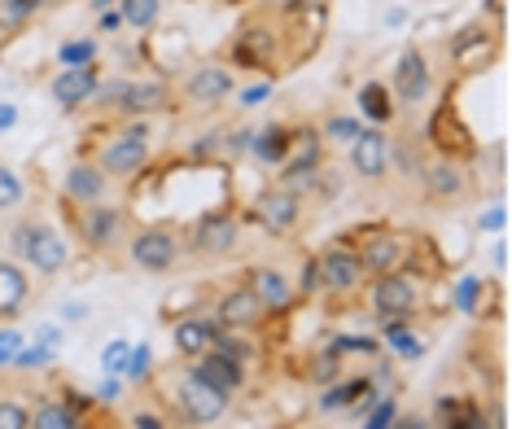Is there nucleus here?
<instances>
[{
  "label": "nucleus",
  "instance_id": "obj_1",
  "mask_svg": "<svg viewBox=\"0 0 512 429\" xmlns=\"http://www.w3.org/2000/svg\"><path fill=\"white\" fill-rule=\"evenodd\" d=\"M9 250H14L18 259H27L40 276H57L71 263L66 237L57 233L53 224H44V219H18L14 233H9Z\"/></svg>",
  "mask_w": 512,
  "mask_h": 429
},
{
  "label": "nucleus",
  "instance_id": "obj_2",
  "mask_svg": "<svg viewBox=\"0 0 512 429\" xmlns=\"http://www.w3.org/2000/svg\"><path fill=\"white\" fill-rule=\"evenodd\" d=\"M425 303V285L416 272H386V276H372L368 289V307L372 316H416Z\"/></svg>",
  "mask_w": 512,
  "mask_h": 429
},
{
  "label": "nucleus",
  "instance_id": "obj_3",
  "mask_svg": "<svg viewBox=\"0 0 512 429\" xmlns=\"http://www.w3.org/2000/svg\"><path fill=\"white\" fill-rule=\"evenodd\" d=\"M184 259V246L171 228H141V233L127 237V263L141 268L149 276H167L176 272Z\"/></svg>",
  "mask_w": 512,
  "mask_h": 429
},
{
  "label": "nucleus",
  "instance_id": "obj_4",
  "mask_svg": "<svg viewBox=\"0 0 512 429\" xmlns=\"http://www.w3.org/2000/svg\"><path fill=\"white\" fill-rule=\"evenodd\" d=\"M149 136H145V127H132L127 123L119 136H110L106 145H101V154L92 158L106 176H119V180H132V176H141V171L149 167Z\"/></svg>",
  "mask_w": 512,
  "mask_h": 429
},
{
  "label": "nucleus",
  "instance_id": "obj_5",
  "mask_svg": "<svg viewBox=\"0 0 512 429\" xmlns=\"http://www.w3.org/2000/svg\"><path fill=\"white\" fill-rule=\"evenodd\" d=\"M171 399H176V408L189 425H215V421H224V412H228L224 394L211 390L206 381H197L189 373V364H184L176 373V381H171Z\"/></svg>",
  "mask_w": 512,
  "mask_h": 429
},
{
  "label": "nucleus",
  "instance_id": "obj_6",
  "mask_svg": "<svg viewBox=\"0 0 512 429\" xmlns=\"http://www.w3.org/2000/svg\"><path fill=\"white\" fill-rule=\"evenodd\" d=\"M281 31L272 27L267 18H250L246 27L232 36V49H228V57L237 66H246V71H272L276 66V57H281Z\"/></svg>",
  "mask_w": 512,
  "mask_h": 429
},
{
  "label": "nucleus",
  "instance_id": "obj_7",
  "mask_svg": "<svg viewBox=\"0 0 512 429\" xmlns=\"http://www.w3.org/2000/svg\"><path fill=\"white\" fill-rule=\"evenodd\" d=\"M316 268H320V289H329L337 298H351L364 289V263H359L355 246H346V241H337V246L320 250L316 254Z\"/></svg>",
  "mask_w": 512,
  "mask_h": 429
},
{
  "label": "nucleus",
  "instance_id": "obj_8",
  "mask_svg": "<svg viewBox=\"0 0 512 429\" xmlns=\"http://www.w3.org/2000/svg\"><path fill=\"white\" fill-rule=\"evenodd\" d=\"M421 184H425V197L434 206H464L473 197V176L456 158H434L421 171Z\"/></svg>",
  "mask_w": 512,
  "mask_h": 429
},
{
  "label": "nucleus",
  "instance_id": "obj_9",
  "mask_svg": "<svg viewBox=\"0 0 512 429\" xmlns=\"http://www.w3.org/2000/svg\"><path fill=\"white\" fill-rule=\"evenodd\" d=\"M237 246H241V224L232 215H224V211L202 215L193 224V233H189V254L193 259H228V254H237Z\"/></svg>",
  "mask_w": 512,
  "mask_h": 429
},
{
  "label": "nucleus",
  "instance_id": "obj_10",
  "mask_svg": "<svg viewBox=\"0 0 512 429\" xmlns=\"http://www.w3.org/2000/svg\"><path fill=\"white\" fill-rule=\"evenodd\" d=\"M232 88H237V75L224 62H202L180 75V101L189 106H219L232 97Z\"/></svg>",
  "mask_w": 512,
  "mask_h": 429
},
{
  "label": "nucleus",
  "instance_id": "obj_11",
  "mask_svg": "<svg viewBox=\"0 0 512 429\" xmlns=\"http://www.w3.org/2000/svg\"><path fill=\"white\" fill-rule=\"evenodd\" d=\"M75 224H79V237H84L88 250H114L127 233V211L114 202H92L75 215Z\"/></svg>",
  "mask_w": 512,
  "mask_h": 429
},
{
  "label": "nucleus",
  "instance_id": "obj_12",
  "mask_svg": "<svg viewBox=\"0 0 512 429\" xmlns=\"http://www.w3.org/2000/svg\"><path fill=\"white\" fill-rule=\"evenodd\" d=\"M499 53V31L486 27V22H469L464 31H456L447 44V57L456 62V71H482V66H491Z\"/></svg>",
  "mask_w": 512,
  "mask_h": 429
},
{
  "label": "nucleus",
  "instance_id": "obj_13",
  "mask_svg": "<svg viewBox=\"0 0 512 429\" xmlns=\"http://www.w3.org/2000/svg\"><path fill=\"white\" fill-rule=\"evenodd\" d=\"M254 219H259L272 237H289L302 224V197L281 189V184H272V189H263L254 197Z\"/></svg>",
  "mask_w": 512,
  "mask_h": 429
},
{
  "label": "nucleus",
  "instance_id": "obj_14",
  "mask_svg": "<svg viewBox=\"0 0 512 429\" xmlns=\"http://www.w3.org/2000/svg\"><path fill=\"white\" fill-rule=\"evenodd\" d=\"M434 88V75H429V62L416 44H407L394 62V79H390V97H399L403 106H421Z\"/></svg>",
  "mask_w": 512,
  "mask_h": 429
},
{
  "label": "nucleus",
  "instance_id": "obj_15",
  "mask_svg": "<svg viewBox=\"0 0 512 429\" xmlns=\"http://www.w3.org/2000/svg\"><path fill=\"white\" fill-rule=\"evenodd\" d=\"M263 320H267V311H263L259 298L250 294V285H232V289L219 294V303H215V324H219V329L254 333Z\"/></svg>",
  "mask_w": 512,
  "mask_h": 429
},
{
  "label": "nucleus",
  "instance_id": "obj_16",
  "mask_svg": "<svg viewBox=\"0 0 512 429\" xmlns=\"http://www.w3.org/2000/svg\"><path fill=\"white\" fill-rule=\"evenodd\" d=\"M425 141L438 149V158H456V162H464V158H473V154H477L473 132L460 123V114L451 110V106H442V110L434 114V123H429V136H425Z\"/></svg>",
  "mask_w": 512,
  "mask_h": 429
},
{
  "label": "nucleus",
  "instance_id": "obj_17",
  "mask_svg": "<svg viewBox=\"0 0 512 429\" xmlns=\"http://www.w3.org/2000/svg\"><path fill=\"white\" fill-rule=\"evenodd\" d=\"M184 364H189V373L197 381H206V386L219 390L224 399H232L237 390H246V368H241L237 359L219 355V351H206V355H197V359H184Z\"/></svg>",
  "mask_w": 512,
  "mask_h": 429
},
{
  "label": "nucleus",
  "instance_id": "obj_18",
  "mask_svg": "<svg viewBox=\"0 0 512 429\" xmlns=\"http://www.w3.org/2000/svg\"><path fill=\"white\" fill-rule=\"evenodd\" d=\"M355 254H359V263H364V276H386V272H399L403 268L407 241L394 237V233H368L355 246Z\"/></svg>",
  "mask_w": 512,
  "mask_h": 429
},
{
  "label": "nucleus",
  "instance_id": "obj_19",
  "mask_svg": "<svg viewBox=\"0 0 512 429\" xmlns=\"http://www.w3.org/2000/svg\"><path fill=\"white\" fill-rule=\"evenodd\" d=\"M351 167L364 180H386L390 171V136L386 127H364L351 145Z\"/></svg>",
  "mask_w": 512,
  "mask_h": 429
},
{
  "label": "nucleus",
  "instance_id": "obj_20",
  "mask_svg": "<svg viewBox=\"0 0 512 429\" xmlns=\"http://www.w3.org/2000/svg\"><path fill=\"white\" fill-rule=\"evenodd\" d=\"M97 88H101V71H97V66H75V71H57V75H53V84H49L53 101H57L62 110H79L84 101L97 97Z\"/></svg>",
  "mask_w": 512,
  "mask_h": 429
},
{
  "label": "nucleus",
  "instance_id": "obj_21",
  "mask_svg": "<svg viewBox=\"0 0 512 429\" xmlns=\"http://www.w3.org/2000/svg\"><path fill=\"white\" fill-rule=\"evenodd\" d=\"M62 193L79 206H92V202H106L110 197V176L97 167V162H71L62 176Z\"/></svg>",
  "mask_w": 512,
  "mask_h": 429
},
{
  "label": "nucleus",
  "instance_id": "obj_22",
  "mask_svg": "<svg viewBox=\"0 0 512 429\" xmlns=\"http://www.w3.org/2000/svg\"><path fill=\"white\" fill-rule=\"evenodd\" d=\"M246 285H250V294L263 303V311H285L298 298L294 294V281H289L281 268H254Z\"/></svg>",
  "mask_w": 512,
  "mask_h": 429
},
{
  "label": "nucleus",
  "instance_id": "obj_23",
  "mask_svg": "<svg viewBox=\"0 0 512 429\" xmlns=\"http://www.w3.org/2000/svg\"><path fill=\"white\" fill-rule=\"evenodd\" d=\"M215 333H219L215 316H184V320H176L171 338H176V351L184 359H197V355L215 351Z\"/></svg>",
  "mask_w": 512,
  "mask_h": 429
},
{
  "label": "nucleus",
  "instance_id": "obj_24",
  "mask_svg": "<svg viewBox=\"0 0 512 429\" xmlns=\"http://www.w3.org/2000/svg\"><path fill=\"white\" fill-rule=\"evenodd\" d=\"M294 141H298V132H289L285 123H272V127H263V132H254L250 154L259 158L263 167H285V158L294 154Z\"/></svg>",
  "mask_w": 512,
  "mask_h": 429
},
{
  "label": "nucleus",
  "instance_id": "obj_25",
  "mask_svg": "<svg viewBox=\"0 0 512 429\" xmlns=\"http://www.w3.org/2000/svg\"><path fill=\"white\" fill-rule=\"evenodd\" d=\"M27 298H31V281H27V272H22L18 263L0 259V320L18 316V311L27 307Z\"/></svg>",
  "mask_w": 512,
  "mask_h": 429
},
{
  "label": "nucleus",
  "instance_id": "obj_26",
  "mask_svg": "<svg viewBox=\"0 0 512 429\" xmlns=\"http://www.w3.org/2000/svg\"><path fill=\"white\" fill-rule=\"evenodd\" d=\"M359 114H364V119H368L372 127H386V123H394V114H399V110H394L390 88H386V84H377V79L359 88Z\"/></svg>",
  "mask_w": 512,
  "mask_h": 429
},
{
  "label": "nucleus",
  "instance_id": "obj_27",
  "mask_svg": "<svg viewBox=\"0 0 512 429\" xmlns=\"http://www.w3.org/2000/svg\"><path fill=\"white\" fill-rule=\"evenodd\" d=\"M372 390V377H351V381H333L329 386V394H320V408L324 412H337V408H355L359 399Z\"/></svg>",
  "mask_w": 512,
  "mask_h": 429
},
{
  "label": "nucleus",
  "instance_id": "obj_28",
  "mask_svg": "<svg viewBox=\"0 0 512 429\" xmlns=\"http://www.w3.org/2000/svg\"><path fill=\"white\" fill-rule=\"evenodd\" d=\"M31 429H79V416L66 399H44L36 412H31Z\"/></svg>",
  "mask_w": 512,
  "mask_h": 429
},
{
  "label": "nucleus",
  "instance_id": "obj_29",
  "mask_svg": "<svg viewBox=\"0 0 512 429\" xmlns=\"http://www.w3.org/2000/svg\"><path fill=\"white\" fill-rule=\"evenodd\" d=\"M119 18L132 31H149L162 18V0H119Z\"/></svg>",
  "mask_w": 512,
  "mask_h": 429
},
{
  "label": "nucleus",
  "instance_id": "obj_30",
  "mask_svg": "<svg viewBox=\"0 0 512 429\" xmlns=\"http://www.w3.org/2000/svg\"><path fill=\"white\" fill-rule=\"evenodd\" d=\"M97 53H101L97 36H79L57 49V62H62V71H75V66H97Z\"/></svg>",
  "mask_w": 512,
  "mask_h": 429
},
{
  "label": "nucleus",
  "instance_id": "obj_31",
  "mask_svg": "<svg viewBox=\"0 0 512 429\" xmlns=\"http://www.w3.org/2000/svg\"><path fill=\"white\" fill-rule=\"evenodd\" d=\"M421 145H425V141H412V136H403V141H390V167L399 162L403 176H416V180H421V171L429 167V162L421 158Z\"/></svg>",
  "mask_w": 512,
  "mask_h": 429
},
{
  "label": "nucleus",
  "instance_id": "obj_32",
  "mask_svg": "<svg viewBox=\"0 0 512 429\" xmlns=\"http://www.w3.org/2000/svg\"><path fill=\"white\" fill-rule=\"evenodd\" d=\"M316 132H320L324 145H355V136L364 132V123L351 119V114H333V119H324Z\"/></svg>",
  "mask_w": 512,
  "mask_h": 429
},
{
  "label": "nucleus",
  "instance_id": "obj_33",
  "mask_svg": "<svg viewBox=\"0 0 512 429\" xmlns=\"http://www.w3.org/2000/svg\"><path fill=\"white\" fill-rule=\"evenodd\" d=\"M215 351H219V355H228V359H237V364H241V368H246V364H250V359H254V355H259V346H254V342L246 338V333H232V329H219V333H215Z\"/></svg>",
  "mask_w": 512,
  "mask_h": 429
},
{
  "label": "nucleus",
  "instance_id": "obj_34",
  "mask_svg": "<svg viewBox=\"0 0 512 429\" xmlns=\"http://www.w3.org/2000/svg\"><path fill=\"white\" fill-rule=\"evenodd\" d=\"M22 197H27V184H22V176L14 167H5V162H0V211H14V206H22Z\"/></svg>",
  "mask_w": 512,
  "mask_h": 429
},
{
  "label": "nucleus",
  "instance_id": "obj_35",
  "mask_svg": "<svg viewBox=\"0 0 512 429\" xmlns=\"http://www.w3.org/2000/svg\"><path fill=\"white\" fill-rule=\"evenodd\" d=\"M0 429H31L27 403H18V399H9V394H0Z\"/></svg>",
  "mask_w": 512,
  "mask_h": 429
},
{
  "label": "nucleus",
  "instance_id": "obj_36",
  "mask_svg": "<svg viewBox=\"0 0 512 429\" xmlns=\"http://www.w3.org/2000/svg\"><path fill=\"white\" fill-rule=\"evenodd\" d=\"M329 351L346 359V355H381V346L372 342V338H351V333H346V338H333L329 342Z\"/></svg>",
  "mask_w": 512,
  "mask_h": 429
},
{
  "label": "nucleus",
  "instance_id": "obj_37",
  "mask_svg": "<svg viewBox=\"0 0 512 429\" xmlns=\"http://www.w3.org/2000/svg\"><path fill=\"white\" fill-rule=\"evenodd\" d=\"M337 373H342V355H333L329 346H324V351L316 355V364L307 368V377H311V381H333Z\"/></svg>",
  "mask_w": 512,
  "mask_h": 429
},
{
  "label": "nucleus",
  "instance_id": "obj_38",
  "mask_svg": "<svg viewBox=\"0 0 512 429\" xmlns=\"http://www.w3.org/2000/svg\"><path fill=\"white\" fill-rule=\"evenodd\" d=\"M294 294L298 298H316L320 294V268H316V259L302 263V272H298V281H294Z\"/></svg>",
  "mask_w": 512,
  "mask_h": 429
},
{
  "label": "nucleus",
  "instance_id": "obj_39",
  "mask_svg": "<svg viewBox=\"0 0 512 429\" xmlns=\"http://www.w3.org/2000/svg\"><path fill=\"white\" fill-rule=\"evenodd\" d=\"M386 342L399 351V359H421L425 355V346H421V338H412L407 329H399V333H386Z\"/></svg>",
  "mask_w": 512,
  "mask_h": 429
},
{
  "label": "nucleus",
  "instance_id": "obj_40",
  "mask_svg": "<svg viewBox=\"0 0 512 429\" xmlns=\"http://www.w3.org/2000/svg\"><path fill=\"white\" fill-rule=\"evenodd\" d=\"M149 359H154V355H149V346H136V351H127V359H123V377L132 381V386H136V381L145 377Z\"/></svg>",
  "mask_w": 512,
  "mask_h": 429
},
{
  "label": "nucleus",
  "instance_id": "obj_41",
  "mask_svg": "<svg viewBox=\"0 0 512 429\" xmlns=\"http://www.w3.org/2000/svg\"><path fill=\"white\" fill-rule=\"evenodd\" d=\"M394 416H399V403H394V399H377V408H372V416L364 421V429H390Z\"/></svg>",
  "mask_w": 512,
  "mask_h": 429
},
{
  "label": "nucleus",
  "instance_id": "obj_42",
  "mask_svg": "<svg viewBox=\"0 0 512 429\" xmlns=\"http://www.w3.org/2000/svg\"><path fill=\"white\" fill-rule=\"evenodd\" d=\"M14 364L18 368H44V364H53V346H31V351H18Z\"/></svg>",
  "mask_w": 512,
  "mask_h": 429
},
{
  "label": "nucleus",
  "instance_id": "obj_43",
  "mask_svg": "<svg viewBox=\"0 0 512 429\" xmlns=\"http://www.w3.org/2000/svg\"><path fill=\"white\" fill-rule=\"evenodd\" d=\"M18 351H22V333L18 329H0V364H14Z\"/></svg>",
  "mask_w": 512,
  "mask_h": 429
},
{
  "label": "nucleus",
  "instance_id": "obj_44",
  "mask_svg": "<svg viewBox=\"0 0 512 429\" xmlns=\"http://www.w3.org/2000/svg\"><path fill=\"white\" fill-rule=\"evenodd\" d=\"M132 429H171V425H167V416L154 412V408H136L132 412Z\"/></svg>",
  "mask_w": 512,
  "mask_h": 429
},
{
  "label": "nucleus",
  "instance_id": "obj_45",
  "mask_svg": "<svg viewBox=\"0 0 512 429\" xmlns=\"http://www.w3.org/2000/svg\"><path fill=\"white\" fill-rule=\"evenodd\" d=\"M127 351H132L127 342H110V346H106V355H101L106 373H123V359H127Z\"/></svg>",
  "mask_w": 512,
  "mask_h": 429
},
{
  "label": "nucleus",
  "instance_id": "obj_46",
  "mask_svg": "<svg viewBox=\"0 0 512 429\" xmlns=\"http://www.w3.org/2000/svg\"><path fill=\"white\" fill-rule=\"evenodd\" d=\"M390 429H434V421H429V416H394L390 421Z\"/></svg>",
  "mask_w": 512,
  "mask_h": 429
},
{
  "label": "nucleus",
  "instance_id": "obj_47",
  "mask_svg": "<svg viewBox=\"0 0 512 429\" xmlns=\"http://www.w3.org/2000/svg\"><path fill=\"white\" fill-rule=\"evenodd\" d=\"M215 145H219V136H215V132H211V136H197L189 154H193V158H215Z\"/></svg>",
  "mask_w": 512,
  "mask_h": 429
},
{
  "label": "nucleus",
  "instance_id": "obj_48",
  "mask_svg": "<svg viewBox=\"0 0 512 429\" xmlns=\"http://www.w3.org/2000/svg\"><path fill=\"white\" fill-rule=\"evenodd\" d=\"M263 97H272V79H267V84H259V88H246V92H241V101H246V106H259Z\"/></svg>",
  "mask_w": 512,
  "mask_h": 429
},
{
  "label": "nucleus",
  "instance_id": "obj_49",
  "mask_svg": "<svg viewBox=\"0 0 512 429\" xmlns=\"http://www.w3.org/2000/svg\"><path fill=\"white\" fill-rule=\"evenodd\" d=\"M456 298H460L464 311H473V298H477V281H473V276H469V281H460V294Z\"/></svg>",
  "mask_w": 512,
  "mask_h": 429
},
{
  "label": "nucleus",
  "instance_id": "obj_50",
  "mask_svg": "<svg viewBox=\"0 0 512 429\" xmlns=\"http://www.w3.org/2000/svg\"><path fill=\"white\" fill-rule=\"evenodd\" d=\"M14 123H18V110L14 106H0V132H9Z\"/></svg>",
  "mask_w": 512,
  "mask_h": 429
},
{
  "label": "nucleus",
  "instance_id": "obj_51",
  "mask_svg": "<svg viewBox=\"0 0 512 429\" xmlns=\"http://www.w3.org/2000/svg\"><path fill=\"white\" fill-rule=\"evenodd\" d=\"M486 18L504 22V0H486Z\"/></svg>",
  "mask_w": 512,
  "mask_h": 429
},
{
  "label": "nucleus",
  "instance_id": "obj_52",
  "mask_svg": "<svg viewBox=\"0 0 512 429\" xmlns=\"http://www.w3.org/2000/svg\"><path fill=\"white\" fill-rule=\"evenodd\" d=\"M482 228H504V211H491L482 219Z\"/></svg>",
  "mask_w": 512,
  "mask_h": 429
},
{
  "label": "nucleus",
  "instance_id": "obj_53",
  "mask_svg": "<svg viewBox=\"0 0 512 429\" xmlns=\"http://www.w3.org/2000/svg\"><path fill=\"white\" fill-rule=\"evenodd\" d=\"M106 9H114V0H92V14H106Z\"/></svg>",
  "mask_w": 512,
  "mask_h": 429
}]
</instances>
